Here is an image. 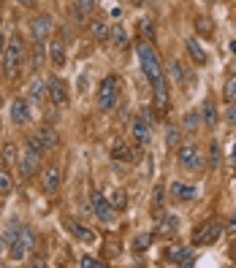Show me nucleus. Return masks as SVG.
I'll use <instances>...</instances> for the list:
<instances>
[{"label": "nucleus", "instance_id": "17", "mask_svg": "<svg viewBox=\"0 0 236 268\" xmlns=\"http://www.w3.org/2000/svg\"><path fill=\"white\" fill-rule=\"evenodd\" d=\"M60 187V168L57 165H49V168L44 171V193L46 195H54Z\"/></svg>", "mask_w": 236, "mask_h": 268}, {"label": "nucleus", "instance_id": "24", "mask_svg": "<svg viewBox=\"0 0 236 268\" xmlns=\"http://www.w3.org/2000/svg\"><path fill=\"white\" fill-rule=\"evenodd\" d=\"M201 120H204L207 128H215V125H217V108H215L212 100H204V103H201Z\"/></svg>", "mask_w": 236, "mask_h": 268}, {"label": "nucleus", "instance_id": "9", "mask_svg": "<svg viewBox=\"0 0 236 268\" xmlns=\"http://www.w3.org/2000/svg\"><path fill=\"white\" fill-rule=\"evenodd\" d=\"M46 92H49V100L54 106H68V87L62 79H57V76L46 79Z\"/></svg>", "mask_w": 236, "mask_h": 268}, {"label": "nucleus", "instance_id": "50", "mask_svg": "<svg viewBox=\"0 0 236 268\" xmlns=\"http://www.w3.org/2000/svg\"><path fill=\"white\" fill-rule=\"evenodd\" d=\"M209 3H215V0H209Z\"/></svg>", "mask_w": 236, "mask_h": 268}, {"label": "nucleus", "instance_id": "11", "mask_svg": "<svg viewBox=\"0 0 236 268\" xmlns=\"http://www.w3.org/2000/svg\"><path fill=\"white\" fill-rule=\"evenodd\" d=\"M179 165L187 171L193 168H204V160H201V152L195 146H179Z\"/></svg>", "mask_w": 236, "mask_h": 268}, {"label": "nucleus", "instance_id": "19", "mask_svg": "<svg viewBox=\"0 0 236 268\" xmlns=\"http://www.w3.org/2000/svg\"><path fill=\"white\" fill-rule=\"evenodd\" d=\"M49 60L54 68L65 65V46H62V41H49Z\"/></svg>", "mask_w": 236, "mask_h": 268}, {"label": "nucleus", "instance_id": "21", "mask_svg": "<svg viewBox=\"0 0 236 268\" xmlns=\"http://www.w3.org/2000/svg\"><path fill=\"white\" fill-rule=\"evenodd\" d=\"M68 227H71V233H74L79 241H84V244H92V241H95V231H90L87 225H82V222H68Z\"/></svg>", "mask_w": 236, "mask_h": 268}, {"label": "nucleus", "instance_id": "3", "mask_svg": "<svg viewBox=\"0 0 236 268\" xmlns=\"http://www.w3.org/2000/svg\"><path fill=\"white\" fill-rule=\"evenodd\" d=\"M139 62H141V70H144V76L149 79V84H157L163 79V70H160V62H157V54L149 44H139Z\"/></svg>", "mask_w": 236, "mask_h": 268}, {"label": "nucleus", "instance_id": "20", "mask_svg": "<svg viewBox=\"0 0 236 268\" xmlns=\"http://www.w3.org/2000/svg\"><path fill=\"white\" fill-rule=\"evenodd\" d=\"M157 219H160V225H157V233H160V236H171V233H177L179 219H177L174 214H157Z\"/></svg>", "mask_w": 236, "mask_h": 268}, {"label": "nucleus", "instance_id": "30", "mask_svg": "<svg viewBox=\"0 0 236 268\" xmlns=\"http://www.w3.org/2000/svg\"><path fill=\"white\" fill-rule=\"evenodd\" d=\"M112 38H114L117 46H128V33H125L122 25H114V27H112Z\"/></svg>", "mask_w": 236, "mask_h": 268}, {"label": "nucleus", "instance_id": "44", "mask_svg": "<svg viewBox=\"0 0 236 268\" xmlns=\"http://www.w3.org/2000/svg\"><path fill=\"white\" fill-rule=\"evenodd\" d=\"M228 157H231V163L236 165V138H233V144H231V155H228Z\"/></svg>", "mask_w": 236, "mask_h": 268}, {"label": "nucleus", "instance_id": "1", "mask_svg": "<svg viewBox=\"0 0 236 268\" xmlns=\"http://www.w3.org/2000/svg\"><path fill=\"white\" fill-rule=\"evenodd\" d=\"M22 62H27V44L19 33H14L3 46V73L6 79H17L22 70Z\"/></svg>", "mask_w": 236, "mask_h": 268}, {"label": "nucleus", "instance_id": "49", "mask_svg": "<svg viewBox=\"0 0 236 268\" xmlns=\"http://www.w3.org/2000/svg\"><path fill=\"white\" fill-rule=\"evenodd\" d=\"M0 108H3V95H0Z\"/></svg>", "mask_w": 236, "mask_h": 268}, {"label": "nucleus", "instance_id": "34", "mask_svg": "<svg viewBox=\"0 0 236 268\" xmlns=\"http://www.w3.org/2000/svg\"><path fill=\"white\" fill-rule=\"evenodd\" d=\"M41 60H44V46H41V41H36L33 52H30V65L38 68V65H41Z\"/></svg>", "mask_w": 236, "mask_h": 268}, {"label": "nucleus", "instance_id": "36", "mask_svg": "<svg viewBox=\"0 0 236 268\" xmlns=\"http://www.w3.org/2000/svg\"><path fill=\"white\" fill-rule=\"evenodd\" d=\"M217 163H220V144H217V141H212V144H209V165H212V168H217Z\"/></svg>", "mask_w": 236, "mask_h": 268}, {"label": "nucleus", "instance_id": "39", "mask_svg": "<svg viewBox=\"0 0 236 268\" xmlns=\"http://www.w3.org/2000/svg\"><path fill=\"white\" fill-rule=\"evenodd\" d=\"M79 263H82V268H104V263H100V260L90 257V255H84L82 260H79Z\"/></svg>", "mask_w": 236, "mask_h": 268}, {"label": "nucleus", "instance_id": "35", "mask_svg": "<svg viewBox=\"0 0 236 268\" xmlns=\"http://www.w3.org/2000/svg\"><path fill=\"white\" fill-rule=\"evenodd\" d=\"M166 144L171 149L179 146V128H174V125H168V128H166Z\"/></svg>", "mask_w": 236, "mask_h": 268}, {"label": "nucleus", "instance_id": "6", "mask_svg": "<svg viewBox=\"0 0 236 268\" xmlns=\"http://www.w3.org/2000/svg\"><path fill=\"white\" fill-rule=\"evenodd\" d=\"M33 244H36V236H33V231L22 227V231H19V236L11 241V257H14V260H25V257H27V252L33 249Z\"/></svg>", "mask_w": 236, "mask_h": 268}, {"label": "nucleus", "instance_id": "22", "mask_svg": "<svg viewBox=\"0 0 236 268\" xmlns=\"http://www.w3.org/2000/svg\"><path fill=\"white\" fill-rule=\"evenodd\" d=\"M112 157H114V160H120V163H133V160H136V149H133L130 144H117L112 149Z\"/></svg>", "mask_w": 236, "mask_h": 268}, {"label": "nucleus", "instance_id": "48", "mask_svg": "<svg viewBox=\"0 0 236 268\" xmlns=\"http://www.w3.org/2000/svg\"><path fill=\"white\" fill-rule=\"evenodd\" d=\"M231 52H236V41H231Z\"/></svg>", "mask_w": 236, "mask_h": 268}, {"label": "nucleus", "instance_id": "16", "mask_svg": "<svg viewBox=\"0 0 236 268\" xmlns=\"http://www.w3.org/2000/svg\"><path fill=\"white\" fill-rule=\"evenodd\" d=\"M36 136H38V141H41V146H44V149H57V146H60V136H57V130L49 128V125H41Z\"/></svg>", "mask_w": 236, "mask_h": 268}, {"label": "nucleus", "instance_id": "40", "mask_svg": "<svg viewBox=\"0 0 236 268\" xmlns=\"http://www.w3.org/2000/svg\"><path fill=\"white\" fill-rule=\"evenodd\" d=\"M141 120H147L149 125H155V111H152V106H144V108H141Z\"/></svg>", "mask_w": 236, "mask_h": 268}, {"label": "nucleus", "instance_id": "23", "mask_svg": "<svg viewBox=\"0 0 236 268\" xmlns=\"http://www.w3.org/2000/svg\"><path fill=\"white\" fill-rule=\"evenodd\" d=\"M90 33H92V38H95V41H109V38H112V27H109L104 19H95V22L90 25Z\"/></svg>", "mask_w": 236, "mask_h": 268}, {"label": "nucleus", "instance_id": "42", "mask_svg": "<svg viewBox=\"0 0 236 268\" xmlns=\"http://www.w3.org/2000/svg\"><path fill=\"white\" fill-rule=\"evenodd\" d=\"M228 122H231V125H236V100L231 103V108H228Z\"/></svg>", "mask_w": 236, "mask_h": 268}, {"label": "nucleus", "instance_id": "27", "mask_svg": "<svg viewBox=\"0 0 236 268\" xmlns=\"http://www.w3.org/2000/svg\"><path fill=\"white\" fill-rule=\"evenodd\" d=\"M46 95H49V92H46V84L41 82V79H36V82L30 84V98H33L36 103H41V100H44Z\"/></svg>", "mask_w": 236, "mask_h": 268}, {"label": "nucleus", "instance_id": "29", "mask_svg": "<svg viewBox=\"0 0 236 268\" xmlns=\"http://www.w3.org/2000/svg\"><path fill=\"white\" fill-rule=\"evenodd\" d=\"M149 247H152V236L141 233V236H136V239H133V249H136V252H144V249H149Z\"/></svg>", "mask_w": 236, "mask_h": 268}, {"label": "nucleus", "instance_id": "12", "mask_svg": "<svg viewBox=\"0 0 236 268\" xmlns=\"http://www.w3.org/2000/svg\"><path fill=\"white\" fill-rule=\"evenodd\" d=\"M130 133H133V141H136L139 146H147L149 141H152V125H149L147 120H133V125H130Z\"/></svg>", "mask_w": 236, "mask_h": 268}, {"label": "nucleus", "instance_id": "14", "mask_svg": "<svg viewBox=\"0 0 236 268\" xmlns=\"http://www.w3.org/2000/svg\"><path fill=\"white\" fill-rule=\"evenodd\" d=\"M166 257L171 260V263H177V265H193V260H195L190 247H168Z\"/></svg>", "mask_w": 236, "mask_h": 268}, {"label": "nucleus", "instance_id": "31", "mask_svg": "<svg viewBox=\"0 0 236 268\" xmlns=\"http://www.w3.org/2000/svg\"><path fill=\"white\" fill-rule=\"evenodd\" d=\"M3 163H6V165L19 163V157H17V146H14V144H6V146H3Z\"/></svg>", "mask_w": 236, "mask_h": 268}, {"label": "nucleus", "instance_id": "47", "mask_svg": "<svg viewBox=\"0 0 236 268\" xmlns=\"http://www.w3.org/2000/svg\"><path fill=\"white\" fill-rule=\"evenodd\" d=\"M3 46H6V44H3V33H0V52H3Z\"/></svg>", "mask_w": 236, "mask_h": 268}, {"label": "nucleus", "instance_id": "43", "mask_svg": "<svg viewBox=\"0 0 236 268\" xmlns=\"http://www.w3.org/2000/svg\"><path fill=\"white\" fill-rule=\"evenodd\" d=\"M141 33H149V35H152V22H141Z\"/></svg>", "mask_w": 236, "mask_h": 268}, {"label": "nucleus", "instance_id": "4", "mask_svg": "<svg viewBox=\"0 0 236 268\" xmlns=\"http://www.w3.org/2000/svg\"><path fill=\"white\" fill-rule=\"evenodd\" d=\"M117 100H120V90H117V79L109 76L100 82L98 87V108L100 111H114L117 108Z\"/></svg>", "mask_w": 236, "mask_h": 268}, {"label": "nucleus", "instance_id": "13", "mask_svg": "<svg viewBox=\"0 0 236 268\" xmlns=\"http://www.w3.org/2000/svg\"><path fill=\"white\" fill-rule=\"evenodd\" d=\"M152 92H155V108H157V114L163 117L168 111V82L160 79L157 84H152Z\"/></svg>", "mask_w": 236, "mask_h": 268}, {"label": "nucleus", "instance_id": "8", "mask_svg": "<svg viewBox=\"0 0 236 268\" xmlns=\"http://www.w3.org/2000/svg\"><path fill=\"white\" fill-rule=\"evenodd\" d=\"M52 27H54V19L49 14H38V17L30 19V35H33V41H46L52 35Z\"/></svg>", "mask_w": 236, "mask_h": 268}, {"label": "nucleus", "instance_id": "38", "mask_svg": "<svg viewBox=\"0 0 236 268\" xmlns=\"http://www.w3.org/2000/svg\"><path fill=\"white\" fill-rule=\"evenodd\" d=\"M76 9L82 14H92V9H95V0H76Z\"/></svg>", "mask_w": 236, "mask_h": 268}, {"label": "nucleus", "instance_id": "33", "mask_svg": "<svg viewBox=\"0 0 236 268\" xmlns=\"http://www.w3.org/2000/svg\"><path fill=\"white\" fill-rule=\"evenodd\" d=\"M223 98L228 100V103H233V100H236V76H231V79H228V82H225Z\"/></svg>", "mask_w": 236, "mask_h": 268}, {"label": "nucleus", "instance_id": "2", "mask_svg": "<svg viewBox=\"0 0 236 268\" xmlns=\"http://www.w3.org/2000/svg\"><path fill=\"white\" fill-rule=\"evenodd\" d=\"M41 152H44V146H41V141H38V136H30L25 141V152H22L19 163H17L22 179H30L41 171Z\"/></svg>", "mask_w": 236, "mask_h": 268}, {"label": "nucleus", "instance_id": "28", "mask_svg": "<svg viewBox=\"0 0 236 268\" xmlns=\"http://www.w3.org/2000/svg\"><path fill=\"white\" fill-rule=\"evenodd\" d=\"M198 125H201V117L195 114V111H187V114H185V120H182V130L193 133V130H198Z\"/></svg>", "mask_w": 236, "mask_h": 268}, {"label": "nucleus", "instance_id": "5", "mask_svg": "<svg viewBox=\"0 0 236 268\" xmlns=\"http://www.w3.org/2000/svg\"><path fill=\"white\" fill-rule=\"evenodd\" d=\"M220 236H223V225L215 222V219H207V222H201L198 227H195L193 244L195 247H207V244H215Z\"/></svg>", "mask_w": 236, "mask_h": 268}, {"label": "nucleus", "instance_id": "41", "mask_svg": "<svg viewBox=\"0 0 236 268\" xmlns=\"http://www.w3.org/2000/svg\"><path fill=\"white\" fill-rule=\"evenodd\" d=\"M225 231H228V236H236V211L231 214V219H228V227H225Z\"/></svg>", "mask_w": 236, "mask_h": 268}, {"label": "nucleus", "instance_id": "18", "mask_svg": "<svg viewBox=\"0 0 236 268\" xmlns=\"http://www.w3.org/2000/svg\"><path fill=\"white\" fill-rule=\"evenodd\" d=\"M185 46H187V54H190V57L198 62V65H207V60H209V57H207V49L201 46L198 38H187Z\"/></svg>", "mask_w": 236, "mask_h": 268}, {"label": "nucleus", "instance_id": "37", "mask_svg": "<svg viewBox=\"0 0 236 268\" xmlns=\"http://www.w3.org/2000/svg\"><path fill=\"white\" fill-rule=\"evenodd\" d=\"M112 206H114V209L128 206V198H125V193H122V190H114V195H112Z\"/></svg>", "mask_w": 236, "mask_h": 268}, {"label": "nucleus", "instance_id": "45", "mask_svg": "<svg viewBox=\"0 0 236 268\" xmlns=\"http://www.w3.org/2000/svg\"><path fill=\"white\" fill-rule=\"evenodd\" d=\"M17 3H19V6H25V9H33L36 0H17Z\"/></svg>", "mask_w": 236, "mask_h": 268}, {"label": "nucleus", "instance_id": "15", "mask_svg": "<svg viewBox=\"0 0 236 268\" xmlns=\"http://www.w3.org/2000/svg\"><path fill=\"white\" fill-rule=\"evenodd\" d=\"M171 198H177V201H182V203H190L198 198V190L190 184H182V182H171Z\"/></svg>", "mask_w": 236, "mask_h": 268}, {"label": "nucleus", "instance_id": "26", "mask_svg": "<svg viewBox=\"0 0 236 268\" xmlns=\"http://www.w3.org/2000/svg\"><path fill=\"white\" fill-rule=\"evenodd\" d=\"M14 193V179H11V173L0 165V195H11Z\"/></svg>", "mask_w": 236, "mask_h": 268}, {"label": "nucleus", "instance_id": "25", "mask_svg": "<svg viewBox=\"0 0 236 268\" xmlns=\"http://www.w3.org/2000/svg\"><path fill=\"white\" fill-rule=\"evenodd\" d=\"M168 79H171V84H182L185 82V70H182V62H179V60H171Z\"/></svg>", "mask_w": 236, "mask_h": 268}, {"label": "nucleus", "instance_id": "32", "mask_svg": "<svg viewBox=\"0 0 236 268\" xmlns=\"http://www.w3.org/2000/svg\"><path fill=\"white\" fill-rule=\"evenodd\" d=\"M163 201H166V187L157 184V187H155V193H152V206L160 211V209H163Z\"/></svg>", "mask_w": 236, "mask_h": 268}, {"label": "nucleus", "instance_id": "7", "mask_svg": "<svg viewBox=\"0 0 236 268\" xmlns=\"http://www.w3.org/2000/svg\"><path fill=\"white\" fill-rule=\"evenodd\" d=\"M92 214H95L104 225H112L114 222V206H112V201H106L104 198V193H92Z\"/></svg>", "mask_w": 236, "mask_h": 268}, {"label": "nucleus", "instance_id": "10", "mask_svg": "<svg viewBox=\"0 0 236 268\" xmlns=\"http://www.w3.org/2000/svg\"><path fill=\"white\" fill-rule=\"evenodd\" d=\"M9 111H11V122L14 125H30V120H33V114H30V106H27L25 98H14L11 106H9Z\"/></svg>", "mask_w": 236, "mask_h": 268}, {"label": "nucleus", "instance_id": "46", "mask_svg": "<svg viewBox=\"0 0 236 268\" xmlns=\"http://www.w3.org/2000/svg\"><path fill=\"white\" fill-rule=\"evenodd\" d=\"M231 257L236 260V241H233V247H231Z\"/></svg>", "mask_w": 236, "mask_h": 268}]
</instances>
